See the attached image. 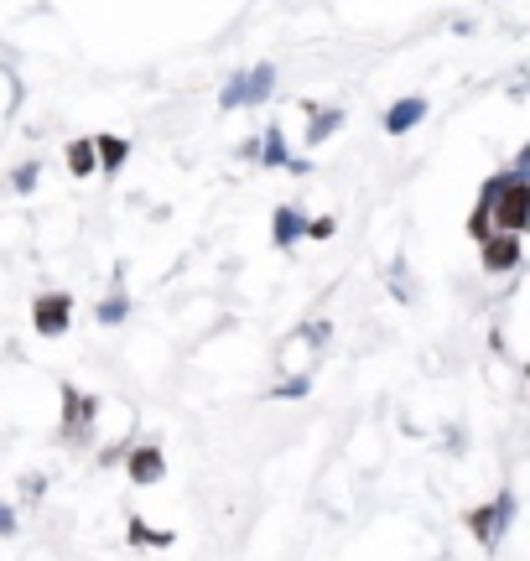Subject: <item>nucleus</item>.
Returning <instances> with one entry per match:
<instances>
[{
    "instance_id": "obj_15",
    "label": "nucleus",
    "mask_w": 530,
    "mask_h": 561,
    "mask_svg": "<svg viewBox=\"0 0 530 561\" xmlns=\"http://www.w3.org/2000/svg\"><path fill=\"white\" fill-rule=\"evenodd\" d=\"M333 219H307V239H333Z\"/></svg>"
},
{
    "instance_id": "obj_3",
    "label": "nucleus",
    "mask_w": 530,
    "mask_h": 561,
    "mask_svg": "<svg viewBox=\"0 0 530 561\" xmlns=\"http://www.w3.org/2000/svg\"><path fill=\"white\" fill-rule=\"evenodd\" d=\"M94 411H99V400H94V395H78L73 385L63 390V426H68V437H73V442H84V437H89Z\"/></svg>"
},
{
    "instance_id": "obj_8",
    "label": "nucleus",
    "mask_w": 530,
    "mask_h": 561,
    "mask_svg": "<svg viewBox=\"0 0 530 561\" xmlns=\"http://www.w3.org/2000/svg\"><path fill=\"white\" fill-rule=\"evenodd\" d=\"M421 115H427V99H401V104L385 115V130H390V136H406L411 125H421Z\"/></svg>"
},
{
    "instance_id": "obj_4",
    "label": "nucleus",
    "mask_w": 530,
    "mask_h": 561,
    "mask_svg": "<svg viewBox=\"0 0 530 561\" xmlns=\"http://www.w3.org/2000/svg\"><path fill=\"white\" fill-rule=\"evenodd\" d=\"M32 317H37V333L42 338H58L68 328V317H73V297H63V291H47V297L32 307Z\"/></svg>"
},
{
    "instance_id": "obj_9",
    "label": "nucleus",
    "mask_w": 530,
    "mask_h": 561,
    "mask_svg": "<svg viewBox=\"0 0 530 561\" xmlns=\"http://www.w3.org/2000/svg\"><path fill=\"white\" fill-rule=\"evenodd\" d=\"M125 156H130V141H120V136H99V141H94V162H99L104 172H120Z\"/></svg>"
},
{
    "instance_id": "obj_5",
    "label": "nucleus",
    "mask_w": 530,
    "mask_h": 561,
    "mask_svg": "<svg viewBox=\"0 0 530 561\" xmlns=\"http://www.w3.org/2000/svg\"><path fill=\"white\" fill-rule=\"evenodd\" d=\"M520 265V239L515 234H489L484 239V271L489 276H510Z\"/></svg>"
},
{
    "instance_id": "obj_6",
    "label": "nucleus",
    "mask_w": 530,
    "mask_h": 561,
    "mask_svg": "<svg viewBox=\"0 0 530 561\" xmlns=\"http://www.w3.org/2000/svg\"><path fill=\"white\" fill-rule=\"evenodd\" d=\"M162 473H167V458H162V447H156V442H141L136 452H130V484L151 489Z\"/></svg>"
},
{
    "instance_id": "obj_10",
    "label": "nucleus",
    "mask_w": 530,
    "mask_h": 561,
    "mask_svg": "<svg viewBox=\"0 0 530 561\" xmlns=\"http://www.w3.org/2000/svg\"><path fill=\"white\" fill-rule=\"evenodd\" d=\"M307 110H312V120H307V146H323L328 136H333V130L343 125V110H317V104H307Z\"/></svg>"
},
{
    "instance_id": "obj_2",
    "label": "nucleus",
    "mask_w": 530,
    "mask_h": 561,
    "mask_svg": "<svg viewBox=\"0 0 530 561\" xmlns=\"http://www.w3.org/2000/svg\"><path fill=\"white\" fill-rule=\"evenodd\" d=\"M271 89H276V68H255L245 78H229L219 110H234V104H265V99H271Z\"/></svg>"
},
{
    "instance_id": "obj_1",
    "label": "nucleus",
    "mask_w": 530,
    "mask_h": 561,
    "mask_svg": "<svg viewBox=\"0 0 530 561\" xmlns=\"http://www.w3.org/2000/svg\"><path fill=\"white\" fill-rule=\"evenodd\" d=\"M515 520V494L505 489L494 504H484V510H473L468 525H473V541L479 546H499V536H505V525Z\"/></svg>"
},
{
    "instance_id": "obj_13",
    "label": "nucleus",
    "mask_w": 530,
    "mask_h": 561,
    "mask_svg": "<svg viewBox=\"0 0 530 561\" xmlns=\"http://www.w3.org/2000/svg\"><path fill=\"white\" fill-rule=\"evenodd\" d=\"M125 312H130V302H125V291H120V281H115V291L99 302V323H120Z\"/></svg>"
},
{
    "instance_id": "obj_11",
    "label": "nucleus",
    "mask_w": 530,
    "mask_h": 561,
    "mask_svg": "<svg viewBox=\"0 0 530 561\" xmlns=\"http://www.w3.org/2000/svg\"><path fill=\"white\" fill-rule=\"evenodd\" d=\"M68 167H73V177H89L99 162H94V141H73L68 146Z\"/></svg>"
},
{
    "instance_id": "obj_16",
    "label": "nucleus",
    "mask_w": 530,
    "mask_h": 561,
    "mask_svg": "<svg viewBox=\"0 0 530 561\" xmlns=\"http://www.w3.org/2000/svg\"><path fill=\"white\" fill-rule=\"evenodd\" d=\"M0 536H16V515L6 510V504H0Z\"/></svg>"
},
{
    "instance_id": "obj_7",
    "label": "nucleus",
    "mask_w": 530,
    "mask_h": 561,
    "mask_svg": "<svg viewBox=\"0 0 530 561\" xmlns=\"http://www.w3.org/2000/svg\"><path fill=\"white\" fill-rule=\"evenodd\" d=\"M302 234H307V219H302V213L291 208V203H286V208H276V219H271V239H276V245H281V250H291Z\"/></svg>"
},
{
    "instance_id": "obj_12",
    "label": "nucleus",
    "mask_w": 530,
    "mask_h": 561,
    "mask_svg": "<svg viewBox=\"0 0 530 561\" xmlns=\"http://www.w3.org/2000/svg\"><path fill=\"white\" fill-rule=\"evenodd\" d=\"M265 151H260V162L265 167H281L286 162V141H281V125H271V130H265V141H260Z\"/></svg>"
},
{
    "instance_id": "obj_14",
    "label": "nucleus",
    "mask_w": 530,
    "mask_h": 561,
    "mask_svg": "<svg viewBox=\"0 0 530 561\" xmlns=\"http://www.w3.org/2000/svg\"><path fill=\"white\" fill-rule=\"evenodd\" d=\"M37 177H42V167H37V162H21V167L11 172V187H16V193H32Z\"/></svg>"
}]
</instances>
